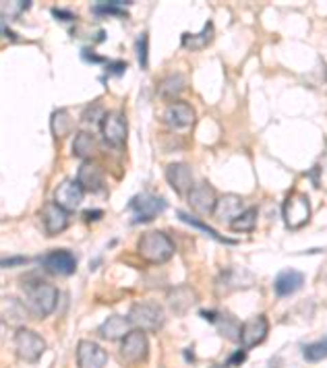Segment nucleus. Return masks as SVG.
<instances>
[{"instance_id":"25","label":"nucleus","mask_w":327,"mask_h":368,"mask_svg":"<svg viewBox=\"0 0 327 368\" xmlns=\"http://www.w3.org/2000/svg\"><path fill=\"white\" fill-rule=\"evenodd\" d=\"M52 133L56 139H64L71 131H73V118L66 110H56L52 114Z\"/></svg>"},{"instance_id":"37","label":"nucleus","mask_w":327,"mask_h":368,"mask_svg":"<svg viewBox=\"0 0 327 368\" xmlns=\"http://www.w3.org/2000/svg\"><path fill=\"white\" fill-rule=\"evenodd\" d=\"M247 360V349L243 347V349H239L230 360H228V366H239V364H243Z\"/></svg>"},{"instance_id":"16","label":"nucleus","mask_w":327,"mask_h":368,"mask_svg":"<svg viewBox=\"0 0 327 368\" xmlns=\"http://www.w3.org/2000/svg\"><path fill=\"white\" fill-rule=\"evenodd\" d=\"M42 221L50 236H56L69 228V211L62 209L58 203H46L42 209Z\"/></svg>"},{"instance_id":"41","label":"nucleus","mask_w":327,"mask_h":368,"mask_svg":"<svg viewBox=\"0 0 327 368\" xmlns=\"http://www.w3.org/2000/svg\"><path fill=\"white\" fill-rule=\"evenodd\" d=\"M201 317H205V321H209V323H217V317H220V315H217V312H213V310H201Z\"/></svg>"},{"instance_id":"12","label":"nucleus","mask_w":327,"mask_h":368,"mask_svg":"<svg viewBox=\"0 0 327 368\" xmlns=\"http://www.w3.org/2000/svg\"><path fill=\"white\" fill-rule=\"evenodd\" d=\"M166 180L168 184L176 191V195H191V191L195 188L193 186V172L186 164L182 162H176V164H170L166 168Z\"/></svg>"},{"instance_id":"40","label":"nucleus","mask_w":327,"mask_h":368,"mask_svg":"<svg viewBox=\"0 0 327 368\" xmlns=\"http://www.w3.org/2000/svg\"><path fill=\"white\" fill-rule=\"evenodd\" d=\"M52 15H54L56 19H66V21H75V15H73V13H66V11H58V9H54V11H52Z\"/></svg>"},{"instance_id":"23","label":"nucleus","mask_w":327,"mask_h":368,"mask_svg":"<svg viewBox=\"0 0 327 368\" xmlns=\"http://www.w3.org/2000/svg\"><path fill=\"white\" fill-rule=\"evenodd\" d=\"M211 36H213V23L207 21L199 34H182V46L186 50H203L205 46H209Z\"/></svg>"},{"instance_id":"21","label":"nucleus","mask_w":327,"mask_h":368,"mask_svg":"<svg viewBox=\"0 0 327 368\" xmlns=\"http://www.w3.org/2000/svg\"><path fill=\"white\" fill-rule=\"evenodd\" d=\"M29 310L25 306V302H19L17 298H3V321L11 323V325H21L27 319Z\"/></svg>"},{"instance_id":"14","label":"nucleus","mask_w":327,"mask_h":368,"mask_svg":"<svg viewBox=\"0 0 327 368\" xmlns=\"http://www.w3.org/2000/svg\"><path fill=\"white\" fill-rule=\"evenodd\" d=\"M164 122L172 129H186L195 122V110L186 101H172L164 110Z\"/></svg>"},{"instance_id":"24","label":"nucleus","mask_w":327,"mask_h":368,"mask_svg":"<svg viewBox=\"0 0 327 368\" xmlns=\"http://www.w3.org/2000/svg\"><path fill=\"white\" fill-rule=\"evenodd\" d=\"M184 87H186L184 75H182V73H172V75H168V77L162 79L158 91H160L162 97H176V95H180V93L184 91Z\"/></svg>"},{"instance_id":"2","label":"nucleus","mask_w":327,"mask_h":368,"mask_svg":"<svg viewBox=\"0 0 327 368\" xmlns=\"http://www.w3.org/2000/svg\"><path fill=\"white\" fill-rule=\"evenodd\" d=\"M137 253L143 261L152 263V265H162L166 261L172 259L174 255V244L172 240L160 232V230H152V232H145L139 242H137Z\"/></svg>"},{"instance_id":"1","label":"nucleus","mask_w":327,"mask_h":368,"mask_svg":"<svg viewBox=\"0 0 327 368\" xmlns=\"http://www.w3.org/2000/svg\"><path fill=\"white\" fill-rule=\"evenodd\" d=\"M21 290H23V302L32 317L44 319L54 312L56 302H58V290L52 284L32 275L27 280L23 278Z\"/></svg>"},{"instance_id":"26","label":"nucleus","mask_w":327,"mask_h":368,"mask_svg":"<svg viewBox=\"0 0 327 368\" xmlns=\"http://www.w3.org/2000/svg\"><path fill=\"white\" fill-rule=\"evenodd\" d=\"M176 215L184 221V223H189V225H193V228H197V230H201V232H205L209 238H213V240H217V242H226V244H232L234 240H230V238H224V236H220L217 234L213 228H209L207 223H203L201 219H197V217H193L191 213H186V211H176Z\"/></svg>"},{"instance_id":"9","label":"nucleus","mask_w":327,"mask_h":368,"mask_svg":"<svg viewBox=\"0 0 327 368\" xmlns=\"http://www.w3.org/2000/svg\"><path fill=\"white\" fill-rule=\"evenodd\" d=\"M147 349H149V343H147L145 331L135 329V331H131L123 339V343H121V358L125 362L135 364V362H141V360L147 358Z\"/></svg>"},{"instance_id":"13","label":"nucleus","mask_w":327,"mask_h":368,"mask_svg":"<svg viewBox=\"0 0 327 368\" xmlns=\"http://www.w3.org/2000/svg\"><path fill=\"white\" fill-rule=\"evenodd\" d=\"M83 188L77 180H64L58 184L56 193H54V203H58L62 209H66L69 213L75 211L81 203H83Z\"/></svg>"},{"instance_id":"17","label":"nucleus","mask_w":327,"mask_h":368,"mask_svg":"<svg viewBox=\"0 0 327 368\" xmlns=\"http://www.w3.org/2000/svg\"><path fill=\"white\" fill-rule=\"evenodd\" d=\"M129 333H131V321L125 319V317H119V315L108 317V319L97 327V335H99L101 339H110V341L125 339Z\"/></svg>"},{"instance_id":"6","label":"nucleus","mask_w":327,"mask_h":368,"mask_svg":"<svg viewBox=\"0 0 327 368\" xmlns=\"http://www.w3.org/2000/svg\"><path fill=\"white\" fill-rule=\"evenodd\" d=\"M15 352L23 362H38L46 352V341L40 333L27 327H19L15 333Z\"/></svg>"},{"instance_id":"28","label":"nucleus","mask_w":327,"mask_h":368,"mask_svg":"<svg viewBox=\"0 0 327 368\" xmlns=\"http://www.w3.org/2000/svg\"><path fill=\"white\" fill-rule=\"evenodd\" d=\"M93 149H95V139H93L89 133L81 131V133H77V135H75L73 151H75V156H77V158H83V160L87 162V158L93 154Z\"/></svg>"},{"instance_id":"10","label":"nucleus","mask_w":327,"mask_h":368,"mask_svg":"<svg viewBox=\"0 0 327 368\" xmlns=\"http://www.w3.org/2000/svg\"><path fill=\"white\" fill-rule=\"evenodd\" d=\"M77 362L79 368H104L108 362V352L95 341L83 339L77 345Z\"/></svg>"},{"instance_id":"7","label":"nucleus","mask_w":327,"mask_h":368,"mask_svg":"<svg viewBox=\"0 0 327 368\" xmlns=\"http://www.w3.org/2000/svg\"><path fill=\"white\" fill-rule=\"evenodd\" d=\"M99 131H101V137H104V141H106L108 145H112V147L125 145L127 133H129L125 114H123V112H108L106 118L101 120Z\"/></svg>"},{"instance_id":"8","label":"nucleus","mask_w":327,"mask_h":368,"mask_svg":"<svg viewBox=\"0 0 327 368\" xmlns=\"http://www.w3.org/2000/svg\"><path fill=\"white\" fill-rule=\"evenodd\" d=\"M42 267L60 278H69L77 271V257L71 251H52L42 259Z\"/></svg>"},{"instance_id":"27","label":"nucleus","mask_w":327,"mask_h":368,"mask_svg":"<svg viewBox=\"0 0 327 368\" xmlns=\"http://www.w3.org/2000/svg\"><path fill=\"white\" fill-rule=\"evenodd\" d=\"M131 3H125V0H106V3H95L91 7V11L95 15H119V17H127L125 7Z\"/></svg>"},{"instance_id":"36","label":"nucleus","mask_w":327,"mask_h":368,"mask_svg":"<svg viewBox=\"0 0 327 368\" xmlns=\"http://www.w3.org/2000/svg\"><path fill=\"white\" fill-rule=\"evenodd\" d=\"M25 263H29V259L27 257H13V259H3V267L7 269V267H15V265H25Z\"/></svg>"},{"instance_id":"20","label":"nucleus","mask_w":327,"mask_h":368,"mask_svg":"<svg viewBox=\"0 0 327 368\" xmlns=\"http://www.w3.org/2000/svg\"><path fill=\"white\" fill-rule=\"evenodd\" d=\"M304 286V275L296 269H284L278 273L276 282H274V290L278 296H290L294 292H298Z\"/></svg>"},{"instance_id":"18","label":"nucleus","mask_w":327,"mask_h":368,"mask_svg":"<svg viewBox=\"0 0 327 368\" xmlns=\"http://www.w3.org/2000/svg\"><path fill=\"white\" fill-rule=\"evenodd\" d=\"M245 201L239 197V195H224V197H220L217 199V205H215V211H213V215L220 219V221H228V223H232L243 211H245V205H243Z\"/></svg>"},{"instance_id":"11","label":"nucleus","mask_w":327,"mask_h":368,"mask_svg":"<svg viewBox=\"0 0 327 368\" xmlns=\"http://www.w3.org/2000/svg\"><path fill=\"white\" fill-rule=\"evenodd\" d=\"M267 333H269L267 317H263V315H261V317H253V319H249V321L243 325V329H241V343H243L245 349H251V347L263 343L265 337H267Z\"/></svg>"},{"instance_id":"5","label":"nucleus","mask_w":327,"mask_h":368,"mask_svg":"<svg viewBox=\"0 0 327 368\" xmlns=\"http://www.w3.org/2000/svg\"><path fill=\"white\" fill-rule=\"evenodd\" d=\"M129 321L139 331H158L164 325V310L154 302H135L129 310Z\"/></svg>"},{"instance_id":"22","label":"nucleus","mask_w":327,"mask_h":368,"mask_svg":"<svg viewBox=\"0 0 327 368\" xmlns=\"http://www.w3.org/2000/svg\"><path fill=\"white\" fill-rule=\"evenodd\" d=\"M193 300H195V292L191 288H186V286H178V288L170 290V294H168V304L178 315L186 312Z\"/></svg>"},{"instance_id":"29","label":"nucleus","mask_w":327,"mask_h":368,"mask_svg":"<svg viewBox=\"0 0 327 368\" xmlns=\"http://www.w3.org/2000/svg\"><path fill=\"white\" fill-rule=\"evenodd\" d=\"M255 225H257V209H255V207L245 209V211L230 223V228H232L234 232H251V230H255Z\"/></svg>"},{"instance_id":"4","label":"nucleus","mask_w":327,"mask_h":368,"mask_svg":"<svg viewBox=\"0 0 327 368\" xmlns=\"http://www.w3.org/2000/svg\"><path fill=\"white\" fill-rule=\"evenodd\" d=\"M129 211L133 213V223H147L166 211V201L152 193H139L129 201Z\"/></svg>"},{"instance_id":"32","label":"nucleus","mask_w":327,"mask_h":368,"mask_svg":"<svg viewBox=\"0 0 327 368\" xmlns=\"http://www.w3.org/2000/svg\"><path fill=\"white\" fill-rule=\"evenodd\" d=\"M241 329L243 325H239L232 317H224V323H220V331L224 333V337L232 341H241Z\"/></svg>"},{"instance_id":"31","label":"nucleus","mask_w":327,"mask_h":368,"mask_svg":"<svg viewBox=\"0 0 327 368\" xmlns=\"http://www.w3.org/2000/svg\"><path fill=\"white\" fill-rule=\"evenodd\" d=\"M106 110L101 108V103L99 101H95V103H89L85 110H83V116H81V120L83 122H87V125H89V122H99V125H101V120L106 118Z\"/></svg>"},{"instance_id":"42","label":"nucleus","mask_w":327,"mask_h":368,"mask_svg":"<svg viewBox=\"0 0 327 368\" xmlns=\"http://www.w3.org/2000/svg\"><path fill=\"white\" fill-rule=\"evenodd\" d=\"M211 368H228V366H222V364H215V366H211Z\"/></svg>"},{"instance_id":"30","label":"nucleus","mask_w":327,"mask_h":368,"mask_svg":"<svg viewBox=\"0 0 327 368\" xmlns=\"http://www.w3.org/2000/svg\"><path fill=\"white\" fill-rule=\"evenodd\" d=\"M325 358H327V339L315 341V343L304 347V360H308V362H321Z\"/></svg>"},{"instance_id":"35","label":"nucleus","mask_w":327,"mask_h":368,"mask_svg":"<svg viewBox=\"0 0 327 368\" xmlns=\"http://www.w3.org/2000/svg\"><path fill=\"white\" fill-rule=\"evenodd\" d=\"M127 62L125 60H117V62H110L108 64V75H117V77H121L125 71H127Z\"/></svg>"},{"instance_id":"33","label":"nucleus","mask_w":327,"mask_h":368,"mask_svg":"<svg viewBox=\"0 0 327 368\" xmlns=\"http://www.w3.org/2000/svg\"><path fill=\"white\" fill-rule=\"evenodd\" d=\"M32 7L29 0H19V3H0V9H3V17L7 19L9 15L11 17H17L19 13L27 11Z\"/></svg>"},{"instance_id":"38","label":"nucleus","mask_w":327,"mask_h":368,"mask_svg":"<svg viewBox=\"0 0 327 368\" xmlns=\"http://www.w3.org/2000/svg\"><path fill=\"white\" fill-rule=\"evenodd\" d=\"M81 56H83V60H87V62H104L101 56H97L95 52H91V50H87V48L81 52Z\"/></svg>"},{"instance_id":"15","label":"nucleus","mask_w":327,"mask_h":368,"mask_svg":"<svg viewBox=\"0 0 327 368\" xmlns=\"http://www.w3.org/2000/svg\"><path fill=\"white\" fill-rule=\"evenodd\" d=\"M189 205L201 213V215H209L215 211V205H217V197H215V191L207 184V182H201L197 184L191 195H189Z\"/></svg>"},{"instance_id":"39","label":"nucleus","mask_w":327,"mask_h":368,"mask_svg":"<svg viewBox=\"0 0 327 368\" xmlns=\"http://www.w3.org/2000/svg\"><path fill=\"white\" fill-rule=\"evenodd\" d=\"M101 215H104V211H99V209H89V211H85V213H83L85 221H89V223H91V221H97Z\"/></svg>"},{"instance_id":"34","label":"nucleus","mask_w":327,"mask_h":368,"mask_svg":"<svg viewBox=\"0 0 327 368\" xmlns=\"http://www.w3.org/2000/svg\"><path fill=\"white\" fill-rule=\"evenodd\" d=\"M137 56H139V64L145 69L147 66V34H141L137 40Z\"/></svg>"},{"instance_id":"19","label":"nucleus","mask_w":327,"mask_h":368,"mask_svg":"<svg viewBox=\"0 0 327 368\" xmlns=\"http://www.w3.org/2000/svg\"><path fill=\"white\" fill-rule=\"evenodd\" d=\"M77 182L81 184L83 191H91V193L99 191L101 184H104V170H101V166L91 162V160L83 162L79 172H77Z\"/></svg>"},{"instance_id":"3","label":"nucleus","mask_w":327,"mask_h":368,"mask_svg":"<svg viewBox=\"0 0 327 368\" xmlns=\"http://www.w3.org/2000/svg\"><path fill=\"white\" fill-rule=\"evenodd\" d=\"M282 217L290 230H300L311 219V201L304 193H292L282 205Z\"/></svg>"}]
</instances>
